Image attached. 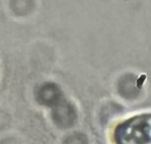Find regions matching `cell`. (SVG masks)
<instances>
[{"label": "cell", "instance_id": "obj_1", "mask_svg": "<svg viewBox=\"0 0 151 144\" xmlns=\"http://www.w3.org/2000/svg\"><path fill=\"white\" fill-rule=\"evenodd\" d=\"M114 138L116 144H151V114L136 115L119 125Z\"/></svg>", "mask_w": 151, "mask_h": 144}]
</instances>
